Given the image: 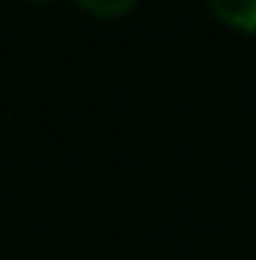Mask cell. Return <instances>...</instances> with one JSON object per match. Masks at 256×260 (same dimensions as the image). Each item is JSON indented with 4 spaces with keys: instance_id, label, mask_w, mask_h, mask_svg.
<instances>
[{
    "instance_id": "cell-1",
    "label": "cell",
    "mask_w": 256,
    "mask_h": 260,
    "mask_svg": "<svg viewBox=\"0 0 256 260\" xmlns=\"http://www.w3.org/2000/svg\"><path fill=\"white\" fill-rule=\"evenodd\" d=\"M211 11L239 32H256V0H207Z\"/></svg>"
},
{
    "instance_id": "cell-2",
    "label": "cell",
    "mask_w": 256,
    "mask_h": 260,
    "mask_svg": "<svg viewBox=\"0 0 256 260\" xmlns=\"http://www.w3.org/2000/svg\"><path fill=\"white\" fill-rule=\"evenodd\" d=\"M74 4L88 14H95V18H123L133 11L137 0H74Z\"/></svg>"
},
{
    "instance_id": "cell-3",
    "label": "cell",
    "mask_w": 256,
    "mask_h": 260,
    "mask_svg": "<svg viewBox=\"0 0 256 260\" xmlns=\"http://www.w3.org/2000/svg\"><path fill=\"white\" fill-rule=\"evenodd\" d=\"M35 4H46V0H35Z\"/></svg>"
}]
</instances>
